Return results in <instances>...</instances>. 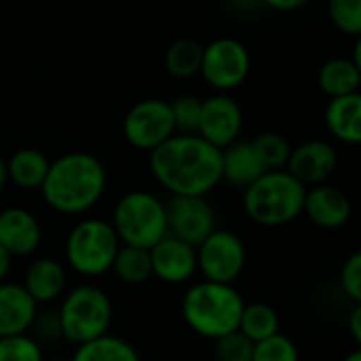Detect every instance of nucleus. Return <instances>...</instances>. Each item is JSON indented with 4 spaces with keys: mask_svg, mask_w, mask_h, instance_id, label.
<instances>
[{
    "mask_svg": "<svg viewBox=\"0 0 361 361\" xmlns=\"http://www.w3.org/2000/svg\"><path fill=\"white\" fill-rule=\"evenodd\" d=\"M66 279H68V275L59 260L36 258L25 269L21 286L32 296V300L38 307H42V305H51L57 298H61V294L66 290Z\"/></svg>",
    "mask_w": 361,
    "mask_h": 361,
    "instance_id": "18",
    "label": "nucleus"
},
{
    "mask_svg": "<svg viewBox=\"0 0 361 361\" xmlns=\"http://www.w3.org/2000/svg\"><path fill=\"white\" fill-rule=\"evenodd\" d=\"M176 133L171 106L167 99L148 97L135 102L123 118V135L135 150L150 152Z\"/></svg>",
    "mask_w": 361,
    "mask_h": 361,
    "instance_id": "10",
    "label": "nucleus"
},
{
    "mask_svg": "<svg viewBox=\"0 0 361 361\" xmlns=\"http://www.w3.org/2000/svg\"><path fill=\"white\" fill-rule=\"evenodd\" d=\"M148 254L152 277L167 286L188 283L197 275V247L173 235H165Z\"/></svg>",
    "mask_w": 361,
    "mask_h": 361,
    "instance_id": "13",
    "label": "nucleus"
},
{
    "mask_svg": "<svg viewBox=\"0 0 361 361\" xmlns=\"http://www.w3.org/2000/svg\"><path fill=\"white\" fill-rule=\"evenodd\" d=\"M254 351V343L245 338L239 330L228 332L214 341L216 361H250Z\"/></svg>",
    "mask_w": 361,
    "mask_h": 361,
    "instance_id": "31",
    "label": "nucleus"
},
{
    "mask_svg": "<svg viewBox=\"0 0 361 361\" xmlns=\"http://www.w3.org/2000/svg\"><path fill=\"white\" fill-rule=\"evenodd\" d=\"M260 163L264 165V169H286V163L290 159L292 146L290 142L275 131H264L260 135H256L254 140H250Z\"/></svg>",
    "mask_w": 361,
    "mask_h": 361,
    "instance_id": "27",
    "label": "nucleus"
},
{
    "mask_svg": "<svg viewBox=\"0 0 361 361\" xmlns=\"http://www.w3.org/2000/svg\"><path fill=\"white\" fill-rule=\"evenodd\" d=\"M121 241L110 222L85 218L76 222L63 243L68 267L80 277H102L112 269Z\"/></svg>",
    "mask_w": 361,
    "mask_h": 361,
    "instance_id": "7",
    "label": "nucleus"
},
{
    "mask_svg": "<svg viewBox=\"0 0 361 361\" xmlns=\"http://www.w3.org/2000/svg\"><path fill=\"white\" fill-rule=\"evenodd\" d=\"M6 182H8V178H6V161H4L2 154H0V192H2V188L6 186Z\"/></svg>",
    "mask_w": 361,
    "mask_h": 361,
    "instance_id": "38",
    "label": "nucleus"
},
{
    "mask_svg": "<svg viewBox=\"0 0 361 361\" xmlns=\"http://www.w3.org/2000/svg\"><path fill=\"white\" fill-rule=\"evenodd\" d=\"M110 271L125 286H142L152 277L150 254L144 247H133V245L121 243Z\"/></svg>",
    "mask_w": 361,
    "mask_h": 361,
    "instance_id": "24",
    "label": "nucleus"
},
{
    "mask_svg": "<svg viewBox=\"0 0 361 361\" xmlns=\"http://www.w3.org/2000/svg\"><path fill=\"white\" fill-rule=\"evenodd\" d=\"M349 332L355 341V345H361V305H353L349 313Z\"/></svg>",
    "mask_w": 361,
    "mask_h": 361,
    "instance_id": "36",
    "label": "nucleus"
},
{
    "mask_svg": "<svg viewBox=\"0 0 361 361\" xmlns=\"http://www.w3.org/2000/svg\"><path fill=\"white\" fill-rule=\"evenodd\" d=\"M0 361H44L42 345L30 334L0 338Z\"/></svg>",
    "mask_w": 361,
    "mask_h": 361,
    "instance_id": "29",
    "label": "nucleus"
},
{
    "mask_svg": "<svg viewBox=\"0 0 361 361\" xmlns=\"http://www.w3.org/2000/svg\"><path fill=\"white\" fill-rule=\"evenodd\" d=\"M42 226L25 207H4L0 212V245L13 258H27L38 252Z\"/></svg>",
    "mask_w": 361,
    "mask_h": 361,
    "instance_id": "15",
    "label": "nucleus"
},
{
    "mask_svg": "<svg viewBox=\"0 0 361 361\" xmlns=\"http://www.w3.org/2000/svg\"><path fill=\"white\" fill-rule=\"evenodd\" d=\"M250 68L252 57L247 47L237 38L222 36L203 47L199 74L216 93H228L245 82Z\"/></svg>",
    "mask_w": 361,
    "mask_h": 361,
    "instance_id": "9",
    "label": "nucleus"
},
{
    "mask_svg": "<svg viewBox=\"0 0 361 361\" xmlns=\"http://www.w3.org/2000/svg\"><path fill=\"white\" fill-rule=\"evenodd\" d=\"M112 317L114 311L110 296L93 283H80L61 294V302L57 307L61 338L74 347L108 334Z\"/></svg>",
    "mask_w": 361,
    "mask_h": 361,
    "instance_id": "5",
    "label": "nucleus"
},
{
    "mask_svg": "<svg viewBox=\"0 0 361 361\" xmlns=\"http://www.w3.org/2000/svg\"><path fill=\"white\" fill-rule=\"evenodd\" d=\"M302 214L315 226L326 228V231H336V228H343L351 220L353 205H351V199L341 188L324 182V184L307 188Z\"/></svg>",
    "mask_w": 361,
    "mask_h": 361,
    "instance_id": "16",
    "label": "nucleus"
},
{
    "mask_svg": "<svg viewBox=\"0 0 361 361\" xmlns=\"http://www.w3.org/2000/svg\"><path fill=\"white\" fill-rule=\"evenodd\" d=\"M317 82L328 97L360 93L361 68L349 57H332L319 68Z\"/></svg>",
    "mask_w": 361,
    "mask_h": 361,
    "instance_id": "22",
    "label": "nucleus"
},
{
    "mask_svg": "<svg viewBox=\"0 0 361 361\" xmlns=\"http://www.w3.org/2000/svg\"><path fill=\"white\" fill-rule=\"evenodd\" d=\"M70 361H142V357L129 341L108 332L76 345Z\"/></svg>",
    "mask_w": 361,
    "mask_h": 361,
    "instance_id": "23",
    "label": "nucleus"
},
{
    "mask_svg": "<svg viewBox=\"0 0 361 361\" xmlns=\"http://www.w3.org/2000/svg\"><path fill=\"white\" fill-rule=\"evenodd\" d=\"M328 13L336 30L343 34H361V0H328Z\"/></svg>",
    "mask_w": 361,
    "mask_h": 361,
    "instance_id": "30",
    "label": "nucleus"
},
{
    "mask_svg": "<svg viewBox=\"0 0 361 361\" xmlns=\"http://www.w3.org/2000/svg\"><path fill=\"white\" fill-rule=\"evenodd\" d=\"M243 129V110L228 93H214L201 99L197 135L212 146L224 150L239 140Z\"/></svg>",
    "mask_w": 361,
    "mask_h": 361,
    "instance_id": "12",
    "label": "nucleus"
},
{
    "mask_svg": "<svg viewBox=\"0 0 361 361\" xmlns=\"http://www.w3.org/2000/svg\"><path fill=\"white\" fill-rule=\"evenodd\" d=\"M326 127L328 131L345 142V144H360L361 142V95L349 93L341 97H330L326 108Z\"/></svg>",
    "mask_w": 361,
    "mask_h": 361,
    "instance_id": "20",
    "label": "nucleus"
},
{
    "mask_svg": "<svg viewBox=\"0 0 361 361\" xmlns=\"http://www.w3.org/2000/svg\"><path fill=\"white\" fill-rule=\"evenodd\" d=\"M110 224L123 245L150 250L167 235L165 201L148 190H131L116 201Z\"/></svg>",
    "mask_w": 361,
    "mask_h": 361,
    "instance_id": "6",
    "label": "nucleus"
},
{
    "mask_svg": "<svg viewBox=\"0 0 361 361\" xmlns=\"http://www.w3.org/2000/svg\"><path fill=\"white\" fill-rule=\"evenodd\" d=\"M307 186L288 169H269L243 188L245 216L264 228H277L302 216Z\"/></svg>",
    "mask_w": 361,
    "mask_h": 361,
    "instance_id": "4",
    "label": "nucleus"
},
{
    "mask_svg": "<svg viewBox=\"0 0 361 361\" xmlns=\"http://www.w3.org/2000/svg\"><path fill=\"white\" fill-rule=\"evenodd\" d=\"M49 163L47 154L38 148H19L6 161V178L21 190H40Z\"/></svg>",
    "mask_w": 361,
    "mask_h": 361,
    "instance_id": "21",
    "label": "nucleus"
},
{
    "mask_svg": "<svg viewBox=\"0 0 361 361\" xmlns=\"http://www.w3.org/2000/svg\"><path fill=\"white\" fill-rule=\"evenodd\" d=\"M38 313V305L25 292L21 283L2 281L0 283V338L27 334L30 326Z\"/></svg>",
    "mask_w": 361,
    "mask_h": 361,
    "instance_id": "17",
    "label": "nucleus"
},
{
    "mask_svg": "<svg viewBox=\"0 0 361 361\" xmlns=\"http://www.w3.org/2000/svg\"><path fill=\"white\" fill-rule=\"evenodd\" d=\"M148 154L152 178L169 195L205 197L222 182V150L197 133H173Z\"/></svg>",
    "mask_w": 361,
    "mask_h": 361,
    "instance_id": "1",
    "label": "nucleus"
},
{
    "mask_svg": "<svg viewBox=\"0 0 361 361\" xmlns=\"http://www.w3.org/2000/svg\"><path fill=\"white\" fill-rule=\"evenodd\" d=\"M167 235H173L190 245H199L216 228V212L205 197L171 195L165 201Z\"/></svg>",
    "mask_w": 361,
    "mask_h": 361,
    "instance_id": "11",
    "label": "nucleus"
},
{
    "mask_svg": "<svg viewBox=\"0 0 361 361\" xmlns=\"http://www.w3.org/2000/svg\"><path fill=\"white\" fill-rule=\"evenodd\" d=\"M203 44L195 38H178L165 53V68L173 78H192L201 70Z\"/></svg>",
    "mask_w": 361,
    "mask_h": 361,
    "instance_id": "26",
    "label": "nucleus"
},
{
    "mask_svg": "<svg viewBox=\"0 0 361 361\" xmlns=\"http://www.w3.org/2000/svg\"><path fill=\"white\" fill-rule=\"evenodd\" d=\"M338 167V154L332 144L324 140H309L290 152L286 169L307 188L328 182Z\"/></svg>",
    "mask_w": 361,
    "mask_h": 361,
    "instance_id": "14",
    "label": "nucleus"
},
{
    "mask_svg": "<svg viewBox=\"0 0 361 361\" xmlns=\"http://www.w3.org/2000/svg\"><path fill=\"white\" fill-rule=\"evenodd\" d=\"M245 300L231 283L197 281L182 296V319L199 336L216 341L239 328Z\"/></svg>",
    "mask_w": 361,
    "mask_h": 361,
    "instance_id": "3",
    "label": "nucleus"
},
{
    "mask_svg": "<svg viewBox=\"0 0 361 361\" xmlns=\"http://www.w3.org/2000/svg\"><path fill=\"white\" fill-rule=\"evenodd\" d=\"M338 283L341 290L345 292V296L353 302V305H361V254L355 252L351 254L338 275Z\"/></svg>",
    "mask_w": 361,
    "mask_h": 361,
    "instance_id": "33",
    "label": "nucleus"
},
{
    "mask_svg": "<svg viewBox=\"0 0 361 361\" xmlns=\"http://www.w3.org/2000/svg\"><path fill=\"white\" fill-rule=\"evenodd\" d=\"M262 4H267L269 8L273 11H279V13H290V11H298L302 8L305 4H309L311 0H260Z\"/></svg>",
    "mask_w": 361,
    "mask_h": 361,
    "instance_id": "35",
    "label": "nucleus"
},
{
    "mask_svg": "<svg viewBox=\"0 0 361 361\" xmlns=\"http://www.w3.org/2000/svg\"><path fill=\"white\" fill-rule=\"evenodd\" d=\"M11 269H13V256H11V254L0 245V283H2V281H6V277H8Z\"/></svg>",
    "mask_w": 361,
    "mask_h": 361,
    "instance_id": "37",
    "label": "nucleus"
},
{
    "mask_svg": "<svg viewBox=\"0 0 361 361\" xmlns=\"http://www.w3.org/2000/svg\"><path fill=\"white\" fill-rule=\"evenodd\" d=\"M279 326H281L279 313L271 305H267V302H250L247 305L245 302L237 330L252 343H260V341L277 334Z\"/></svg>",
    "mask_w": 361,
    "mask_h": 361,
    "instance_id": "25",
    "label": "nucleus"
},
{
    "mask_svg": "<svg viewBox=\"0 0 361 361\" xmlns=\"http://www.w3.org/2000/svg\"><path fill=\"white\" fill-rule=\"evenodd\" d=\"M264 171L252 142L237 140L222 150V182H228L235 188H247Z\"/></svg>",
    "mask_w": 361,
    "mask_h": 361,
    "instance_id": "19",
    "label": "nucleus"
},
{
    "mask_svg": "<svg viewBox=\"0 0 361 361\" xmlns=\"http://www.w3.org/2000/svg\"><path fill=\"white\" fill-rule=\"evenodd\" d=\"M106 184L108 173L104 163L91 152L74 150L49 163L40 192L53 212L61 216H82L99 203Z\"/></svg>",
    "mask_w": 361,
    "mask_h": 361,
    "instance_id": "2",
    "label": "nucleus"
},
{
    "mask_svg": "<svg viewBox=\"0 0 361 361\" xmlns=\"http://www.w3.org/2000/svg\"><path fill=\"white\" fill-rule=\"evenodd\" d=\"M247 262L243 239L226 228H214L197 245V273L207 281L235 283Z\"/></svg>",
    "mask_w": 361,
    "mask_h": 361,
    "instance_id": "8",
    "label": "nucleus"
},
{
    "mask_svg": "<svg viewBox=\"0 0 361 361\" xmlns=\"http://www.w3.org/2000/svg\"><path fill=\"white\" fill-rule=\"evenodd\" d=\"M34 341H38L40 345H49L61 338V330H59V319H57V311H38L30 332H27Z\"/></svg>",
    "mask_w": 361,
    "mask_h": 361,
    "instance_id": "34",
    "label": "nucleus"
},
{
    "mask_svg": "<svg viewBox=\"0 0 361 361\" xmlns=\"http://www.w3.org/2000/svg\"><path fill=\"white\" fill-rule=\"evenodd\" d=\"M250 361H300V353L290 336L277 332L260 343H254Z\"/></svg>",
    "mask_w": 361,
    "mask_h": 361,
    "instance_id": "28",
    "label": "nucleus"
},
{
    "mask_svg": "<svg viewBox=\"0 0 361 361\" xmlns=\"http://www.w3.org/2000/svg\"><path fill=\"white\" fill-rule=\"evenodd\" d=\"M343 361H361V351L360 349H353V351H351V353H349V355H347Z\"/></svg>",
    "mask_w": 361,
    "mask_h": 361,
    "instance_id": "39",
    "label": "nucleus"
},
{
    "mask_svg": "<svg viewBox=\"0 0 361 361\" xmlns=\"http://www.w3.org/2000/svg\"><path fill=\"white\" fill-rule=\"evenodd\" d=\"M176 133H197L199 114H201V99L195 95H180L173 102H169Z\"/></svg>",
    "mask_w": 361,
    "mask_h": 361,
    "instance_id": "32",
    "label": "nucleus"
}]
</instances>
